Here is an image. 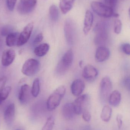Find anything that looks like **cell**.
Listing matches in <instances>:
<instances>
[{
	"instance_id": "obj_1",
	"label": "cell",
	"mask_w": 130,
	"mask_h": 130,
	"mask_svg": "<svg viewBox=\"0 0 130 130\" xmlns=\"http://www.w3.org/2000/svg\"><path fill=\"white\" fill-rule=\"evenodd\" d=\"M66 89L64 86L57 88L50 95L47 101V108L50 111L54 110L59 105L66 93Z\"/></svg>"
},
{
	"instance_id": "obj_2",
	"label": "cell",
	"mask_w": 130,
	"mask_h": 130,
	"mask_svg": "<svg viewBox=\"0 0 130 130\" xmlns=\"http://www.w3.org/2000/svg\"><path fill=\"white\" fill-rule=\"evenodd\" d=\"M95 37L94 42L95 44L100 46H104L108 38L107 27L104 23H99L95 26Z\"/></svg>"
},
{
	"instance_id": "obj_3",
	"label": "cell",
	"mask_w": 130,
	"mask_h": 130,
	"mask_svg": "<svg viewBox=\"0 0 130 130\" xmlns=\"http://www.w3.org/2000/svg\"><path fill=\"white\" fill-rule=\"evenodd\" d=\"M91 7L93 11L98 15L104 18L114 17L113 8L105 4L98 1H93L91 4Z\"/></svg>"
},
{
	"instance_id": "obj_4",
	"label": "cell",
	"mask_w": 130,
	"mask_h": 130,
	"mask_svg": "<svg viewBox=\"0 0 130 130\" xmlns=\"http://www.w3.org/2000/svg\"><path fill=\"white\" fill-rule=\"evenodd\" d=\"M65 37L69 45H73L76 39V29L73 21L70 19L66 20L64 25Z\"/></svg>"
},
{
	"instance_id": "obj_5",
	"label": "cell",
	"mask_w": 130,
	"mask_h": 130,
	"mask_svg": "<svg viewBox=\"0 0 130 130\" xmlns=\"http://www.w3.org/2000/svg\"><path fill=\"white\" fill-rule=\"evenodd\" d=\"M40 66V63L38 60L34 59H29L23 65L21 72L27 76H33L39 72Z\"/></svg>"
},
{
	"instance_id": "obj_6",
	"label": "cell",
	"mask_w": 130,
	"mask_h": 130,
	"mask_svg": "<svg viewBox=\"0 0 130 130\" xmlns=\"http://www.w3.org/2000/svg\"><path fill=\"white\" fill-rule=\"evenodd\" d=\"M73 53L71 50H68L59 62L56 70L59 74H63L67 71L71 66L73 60Z\"/></svg>"
},
{
	"instance_id": "obj_7",
	"label": "cell",
	"mask_w": 130,
	"mask_h": 130,
	"mask_svg": "<svg viewBox=\"0 0 130 130\" xmlns=\"http://www.w3.org/2000/svg\"><path fill=\"white\" fill-rule=\"evenodd\" d=\"M90 100V97L87 94L80 95L75 99L73 105L76 114L79 115L85 110H88Z\"/></svg>"
},
{
	"instance_id": "obj_8",
	"label": "cell",
	"mask_w": 130,
	"mask_h": 130,
	"mask_svg": "<svg viewBox=\"0 0 130 130\" xmlns=\"http://www.w3.org/2000/svg\"><path fill=\"white\" fill-rule=\"evenodd\" d=\"M100 86L101 98L104 101H106L108 99L113 88L112 82L110 78L108 76L104 77L101 80Z\"/></svg>"
},
{
	"instance_id": "obj_9",
	"label": "cell",
	"mask_w": 130,
	"mask_h": 130,
	"mask_svg": "<svg viewBox=\"0 0 130 130\" xmlns=\"http://www.w3.org/2000/svg\"><path fill=\"white\" fill-rule=\"evenodd\" d=\"M37 4V0H20L18 5V11L21 14H28L34 10Z\"/></svg>"
},
{
	"instance_id": "obj_10",
	"label": "cell",
	"mask_w": 130,
	"mask_h": 130,
	"mask_svg": "<svg viewBox=\"0 0 130 130\" xmlns=\"http://www.w3.org/2000/svg\"><path fill=\"white\" fill-rule=\"evenodd\" d=\"M34 28L32 22L29 23L24 28L21 33L20 34L17 46H22L26 44L30 38Z\"/></svg>"
},
{
	"instance_id": "obj_11",
	"label": "cell",
	"mask_w": 130,
	"mask_h": 130,
	"mask_svg": "<svg viewBox=\"0 0 130 130\" xmlns=\"http://www.w3.org/2000/svg\"><path fill=\"white\" fill-rule=\"evenodd\" d=\"M98 75L97 69L91 65L86 66L83 69L82 76L86 80L89 82L94 81Z\"/></svg>"
},
{
	"instance_id": "obj_12",
	"label": "cell",
	"mask_w": 130,
	"mask_h": 130,
	"mask_svg": "<svg viewBox=\"0 0 130 130\" xmlns=\"http://www.w3.org/2000/svg\"><path fill=\"white\" fill-rule=\"evenodd\" d=\"M110 55V52L108 48L104 46H99L95 52V60L98 62H103L109 58Z\"/></svg>"
},
{
	"instance_id": "obj_13",
	"label": "cell",
	"mask_w": 130,
	"mask_h": 130,
	"mask_svg": "<svg viewBox=\"0 0 130 130\" xmlns=\"http://www.w3.org/2000/svg\"><path fill=\"white\" fill-rule=\"evenodd\" d=\"M16 57L15 51L13 49L6 50L4 51L2 56L1 62L2 66L8 67L14 61Z\"/></svg>"
},
{
	"instance_id": "obj_14",
	"label": "cell",
	"mask_w": 130,
	"mask_h": 130,
	"mask_svg": "<svg viewBox=\"0 0 130 130\" xmlns=\"http://www.w3.org/2000/svg\"><path fill=\"white\" fill-rule=\"evenodd\" d=\"M85 85L84 82L80 79L74 80L71 85V91L72 94L75 96H79L84 91Z\"/></svg>"
},
{
	"instance_id": "obj_15",
	"label": "cell",
	"mask_w": 130,
	"mask_h": 130,
	"mask_svg": "<svg viewBox=\"0 0 130 130\" xmlns=\"http://www.w3.org/2000/svg\"><path fill=\"white\" fill-rule=\"evenodd\" d=\"M30 94H32L29 86L27 84L23 85L21 87L19 92L18 95L19 101L23 104L26 103L29 99Z\"/></svg>"
},
{
	"instance_id": "obj_16",
	"label": "cell",
	"mask_w": 130,
	"mask_h": 130,
	"mask_svg": "<svg viewBox=\"0 0 130 130\" xmlns=\"http://www.w3.org/2000/svg\"><path fill=\"white\" fill-rule=\"evenodd\" d=\"M93 21L94 16L92 13L89 10H87L85 14L83 29L85 35H88L90 32L93 24Z\"/></svg>"
},
{
	"instance_id": "obj_17",
	"label": "cell",
	"mask_w": 130,
	"mask_h": 130,
	"mask_svg": "<svg viewBox=\"0 0 130 130\" xmlns=\"http://www.w3.org/2000/svg\"><path fill=\"white\" fill-rule=\"evenodd\" d=\"M15 109L14 104H11L6 107L4 112V119L7 123H11L15 117Z\"/></svg>"
},
{
	"instance_id": "obj_18",
	"label": "cell",
	"mask_w": 130,
	"mask_h": 130,
	"mask_svg": "<svg viewBox=\"0 0 130 130\" xmlns=\"http://www.w3.org/2000/svg\"><path fill=\"white\" fill-rule=\"evenodd\" d=\"M62 113L66 119L71 120L76 114L74 110L73 103H67L63 106Z\"/></svg>"
},
{
	"instance_id": "obj_19",
	"label": "cell",
	"mask_w": 130,
	"mask_h": 130,
	"mask_svg": "<svg viewBox=\"0 0 130 130\" xmlns=\"http://www.w3.org/2000/svg\"><path fill=\"white\" fill-rule=\"evenodd\" d=\"M120 92L117 90H115L111 93L108 98L109 104L113 107H116L120 104L121 101Z\"/></svg>"
},
{
	"instance_id": "obj_20",
	"label": "cell",
	"mask_w": 130,
	"mask_h": 130,
	"mask_svg": "<svg viewBox=\"0 0 130 130\" xmlns=\"http://www.w3.org/2000/svg\"><path fill=\"white\" fill-rule=\"evenodd\" d=\"M75 0H60L59 8L63 14H66L71 10Z\"/></svg>"
},
{
	"instance_id": "obj_21",
	"label": "cell",
	"mask_w": 130,
	"mask_h": 130,
	"mask_svg": "<svg viewBox=\"0 0 130 130\" xmlns=\"http://www.w3.org/2000/svg\"><path fill=\"white\" fill-rule=\"evenodd\" d=\"M20 34L17 32H12L7 36L6 45L8 47H13L17 45Z\"/></svg>"
},
{
	"instance_id": "obj_22",
	"label": "cell",
	"mask_w": 130,
	"mask_h": 130,
	"mask_svg": "<svg viewBox=\"0 0 130 130\" xmlns=\"http://www.w3.org/2000/svg\"><path fill=\"white\" fill-rule=\"evenodd\" d=\"M49 49L50 46L48 43H42L34 49V53L38 57H43L47 54Z\"/></svg>"
},
{
	"instance_id": "obj_23",
	"label": "cell",
	"mask_w": 130,
	"mask_h": 130,
	"mask_svg": "<svg viewBox=\"0 0 130 130\" xmlns=\"http://www.w3.org/2000/svg\"><path fill=\"white\" fill-rule=\"evenodd\" d=\"M112 110L108 105L103 107L101 115V119L104 122H108L110 120L112 115Z\"/></svg>"
},
{
	"instance_id": "obj_24",
	"label": "cell",
	"mask_w": 130,
	"mask_h": 130,
	"mask_svg": "<svg viewBox=\"0 0 130 130\" xmlns=\"http://www.w3.org/2000/svg\"><path fill=\"white\" fill-rule=\"evenodd\" d=\"M50 17L52 21H56L58 20L59 17V10L57 6L55 5H52L50 7L49 10Z\"/></svg>"
},
{
	"instance_id": "obj_25",
	"label": "cell",
	"mask_w": 130,
	"mask_h": 130,
	"mask_svg": "<svg viewBox=\"0 0 130 130\" xmlns=\"http://www.w3.org/2000/svg\"><path fill=\"white\" fill-rule=\"evenodd\" d=\"M40 90V80L39 78H36L34 81L31 89L32 95L34 98H36L39 93Z\"/></svg>"
},
{
	"instance_id": "obj_26",
	"label": "cell",
	"mask_w": 130,
	"mask_h": 130,
	"mask_svg": "<svg viewBox=\"0 0 130 130\" xmlns=\"http://www.w3.org/2000/svg\"><path fill=\"white\" fill-rule=\"evenodd\" d=\"M11 90V87L7 86L0 90V105L7 98Z\"/></svg>"
},
{
	"instance_id": "obj_27",
	"label": "cell",
	"mask_w": 130,
	"mask_h": 130,
	"mask_svg": "<svg viewBox=\"0 0 130 130\" xmlns=\"http://www.w3.org/2000/svg\"><path fill=\"white\" fill-rule=\"evenodd\" d=\"M55 120L53 116L48 118L42 130H52L55 123Z\"/></svg>"
},
{
	"instance_id": "obj_28",
	"label": "cell",
	"mask_w": 130,
	"mask_h": 130,
	"mask_svg": "<svg viewBox=\"0 0 130 130\" xmlns=\"http://www.w3.org/2000/svg\"><path fill=\"white\" fill-rule=\"evenodd\" d=\"M114 27L115 32L116 34H120L121 32L122 27V22L119 19H116L115 21Z\"/></svg>"
},
{
	"instance_id": "obj_29",
	"label": "cell",
	"mask_w": 130,
	"mask_h": 130,
	"mask_svg": "<svg viewBox=\"0 0 130 130\" xmlns=\"http://www.w3.org/2000/svg\"><path fill=\"white\" fill-rule=\"evenodd\" d=\"M122 83L124 87L126 89L130 91V76H125L123 79Z\"/></svg>"
},
{
	"instance_id": "obj_30",
	"label": "cell",
	"mask_w": 130,
	"mask_h": 130,
	"mask_svg": "<svg viewBox=\"0 0 130 130\" xmlns=\"http://www.w3.org/2000/svg\"><path fill=\"white\" fill-rule=\"evenodd\" d=\"M121 50L122 52L125 54L130 55V44L125 43L122 44L121 46Z\"/></svg>"
},
{
	"instance_id": "obj_31",
	"label": "cell",
	"mask_w": 130,
	"mask_h": 130,
	"mask_svg": "<svg viewBox=\"0 0 130 130\" xmlns=\"http://www.w3.org/2000/svg\"><path fill=\"white\" fill-rule=\"evenodd\" d=\"M82 118L83 120L89 122L91 120V113L88 110H84L82 113Z\"/></svg>"
},
{
	"instance_id": "obj_32",
	"label": "cell",
	"mask_w": 130,
	"mask_h": 130,
	"mask_svg": "<svg viewBox=\"0 0 130 130\" xmlns=\"http://www.w3.org/2000/svg\"><path fill=\"white\" fill-rule=\"evenodd\" d=\"M17 0H7V4L8 8L11 11L14 10Z\"/></svg>"
},
{
	"instance_id": "obj_33",
	"label": "cell",
	"mask_w": 130,
	"mask_h": 130,
	"mask_svg": "<svg viewBox=\"0 0 130 130\" xmlns=\"http://www.w3.org/2000/svg\"><path fill=\"white\" fill-rule=\"evenodd\" d=\"M11 31H12V29L10 27H4L2 29L1 33L2 36H7L8 34L12 32Z\"/></svg>"
},
{
	"instance_id": "obj_34",
	"label": "cell",
	"mask_w": 130,
	"mask_h": 130,
	"mask_svg": "<svg viewBox=\"0 0 130 130\" xmlns=\"http://www.w3.org/2000/svg\"><path fill=\"white\" fill-rule=\"evenodd\" d=\"M106 5L113 8L115 7L117 4L118 0H104Z\"/></svg>"
},
{
	"instance_id": "obj_35",
	"label": "cell",
	"mask_w": 130,
	"mask_h": 130,
	"mask_svg": "<svg viewBox=\"0 0 130 130\" xmlns=\"http://www.w3.org/2000/svg\"><path fill=\"white\" fill-rule=\"evenodd\" d=\"M43 39V36L42 33H39L37 34V36L35 37L34 41V45H37L40 43Z\"/></svg>"
},
{
	"instance_id": "obj_36",
	"label": "cell",
	"mask_w": 130,
	"mask_h": 130,
	"mask_svg": "<svg viewBox=\"0 0 130 130\" xmlns=\"http://www.w3.org/2000/svg\"><path fill=\"white\" fill-rule=\"evenodd\" d=\"M123 116L121 115H118L116 118L117 120V124L118 127L119 129H120L121 128L123 124Z\"/></svg>"
},
{
	"instance_id": "obj_37",
	"label": "cell",
	"mask_w": 130,
	"mask_h": 130,
	"mask_svg": "<svg viewBox=\"0 0 130 130\" xmlns=\"http://www.w3.org/2000/svg\"><path fill=\"white\" fill-rule=\"evenodd\" d=\"M7 81V77L3 76L0 78V90L4 88Z\"/></svg>"
},
{
	"instance_id": "obj_38",
	"label": "cell",
	"mask_w": 130,
	"mask_h": 130,
	"mask_svg": "<svg viewBox=\"0 0 130 130\" xmlns=\"http://www.w3.org/2000/svg\"><path fill=\"white\" fill-rule=\"evenodd\" d=\"M129 16H130V8H129Z\"/></svg>"
},
{
	"instance_id": "obj_39",
	"label": "cell",
	"mask_w": 130,
	"mask_h": 130,
	"mask_svg": "<svg viewBox=\"0 0 130 130\" xmlns=\"http://www.w3.org/2000/svg\"><path fill=\"white\" fill-rule=\"evenodd\" d=\"M16 130H21L20 129H17Z\"/></svg>"
},
{
	"instance_id": "obj_40",
	"label": "cell",
	"mask_w": 130,
	"mask_h": 130,
	"mask_svg": "<svg viewBox=\"0 0 130 130\" xmlns=\"http://www.w3.org/2000/svg\"><path fill=\"white\" fill-rule=\"evenodd\" d=\"M67 130H71L70 129H67Z\"/></svg>"
}]
</instances>
